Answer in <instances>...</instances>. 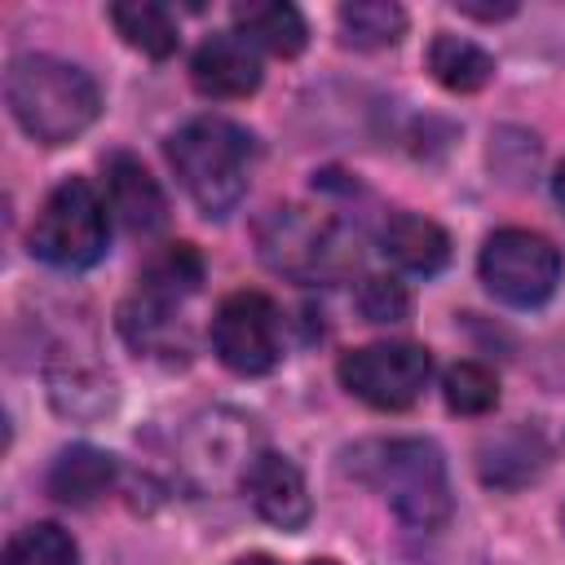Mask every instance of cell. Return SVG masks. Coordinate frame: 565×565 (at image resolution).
<instances>
[{
    "instance_id": "8",
    "label": "cell",
    "mask_w": 565,
    "mask_h": 565,
    "mask_svg": "<svg viewBox=\"0 0 565 565\" xmlns=\"http://www.w3.org/2000/svg\"><path fill=\"white\" fill-rule=\"evenodd\" d=\"M212 349L234 375H265L282 358L278 305L260 291H234L212 318Z\"/></svg>"
},
{
    "instance_id": "22",
    "label": "cell",
    "mask_w": 565,
    "mask_h": 565,
    "mask_svg": "<svg viewBox=\"0 0 565 565\" xmlns=\"http://www.w3.org/2000/svg\"><path fill=\"white\" fill-rule=\"evenodd\" d=\"M358 309L366 322H402L411 313V291L393 274H371L358 287Z\"/></svg>"
},
{
    "instance_id": "26",
    "label": "cell",
    "mask_w": 565,
    "mask_h": 565,
    "mask_svg": "<svg viewBox=\"0 0 565 565\" xmlns=\"http://www.w3.org/2000/svg\"><path fill=\"white\" fill-rule=\"evenodd\" d=\"M309 565H335V561H327V556H322V561H309Z\"/></svg>"
},
{
    "instance_id": "3",
    "label": "cell",
    "mask_w": 565,
    "mask_h": 565,
    "mask_svg": "<svg viewBox=\"0 0 565 565\" xmlns=\"http://www.w3.org/2000/svg\"><path fill=\"white\" fill-rule=\"evenodd\" d=\"M168 163L203 216H225L247 190L252 137L230 119H190L168 137Z\"/></svg>"
},
{
    "instance_id": "12",
    "label": "cell",
    "mask_w": 565,
    "mask_h": 565,
    "mask_svg": "<svg viewBox=\"0 0 565 565\" xmlns=\"http://www.w3.org/2000/svg\"><path fill=\"white\" fill-rule=\"evenodd\" d=\"M380 252L397 265V269H411V274H437L446 260H450V238L437 221L428 216H415V212H397L384 234H380Z\"/></svg>"
},
{
    "instance_id": "1",
    "label": "cell",
    "mask_w": 565,
    "mask_h": 565,
    "mask_svg": "<svg viewBox=\"0 0 565 565\" xmlns=\"http://www.w3.org/2000/svg\"><path fill=\"white\" fill-rule=\"evenodd\" d=\"M4 102L18 128L40 146H62L79 137L102 110V93L93 75L49 53H22L9 62Z\"/></svg>"
},
{
    "instance_id": "25",
    "label": "cell",
    "mask_w": 565,
    "mask_h": 565,
    "mask_svg": "<svg viewBox=\"0 0 565 565\" xmlns=\"http://www.w3.org/2000/svg\"><path fill=\"white\" fill-rule=\"evenodd\" d=\"M234 565H278L274 556H243V561H234Z\"/></svg>"
},
{
    "instance_id": "24",
    "label": "cell",
    "mask_w": 565,
    "mask_h": 565,
    "mask_svg": "<svg viewBox=\"0 0 565 565\" xmlns=\"http://www.w3.org/2000/svg\"><path fill=\"white\" fill-rule=\"evenodd\" d=\"M552 194H556V203L565 207V159H561V168H556V177H552Z\"/></svg>"
},
{
    "instance_id": "27",
    "label": "cell",
    "mask_w": 565,
    "mask_h": 565,
    "mask_svg": "<svg viewBox=\"0 0 565 565\" xmlns=\"http://www.w3.org/2000/svg\"><path fill=\"white\" fill-rule=\"evenodd\" d=\"M561 521H565V512H561Z\"/></svg>"
},
{
    "instance_id": "15",
    "label": "cell",
    "mask_w": 565,
    "mask_h": 565,
    "mask_svg": "<svg viewBox=\"0 0 565 565\" xmlns=\"http://www.w3.org/2000/svg\"><path fill=\"white\" fill-rule=\"evenodd\" d=\"M199 282H203V256L194 252V243H163V247L146 260L141 278H137V291L150 296V300L177 305V300L194 296Z\"/></svg>"
},
{
    "instance_id": "7",
    "label": "cell",
    "mask_w": 565,
    "mask_h": 565,
    "mask_svg": "<svg viewBox=\"0 0 565 565\" xmlns=\"http://www.w3.org/2000/svg\"><path fill=\"white\" fill-rule=\"evenodd\" d=\"M335 371H340V384L358 402H366L375 411H406L424 393V384L433 375V358L419 344L384 340V344L349 349Z\"/></svg>"
},
{
    "instance_id": "20",
    "label": "cell",
    "mask_w": 565,
    "mask_h": 565,
    "mask_svg": "<svg viewBox=\"0 0 565 565\" xmlns=\"http://www.w3.org/2000/svg\"><path fill=\"white\" fill-rule=\"evenodd\" d=\"M4 565H79V552L62 525L40 521V525H26L9 539Z\"/></svg>"
},
{
    "instance_id": "9",
    "label": "cell",
    "mask_w": 565,
    "mask_h": 565,
    "mask_svg": "<svg viewBox=\"0 0 565 565\" xmlns=\"http://www.w3.org/2000/svg\"><path fill=\"white\" fill-rule=\"evenodd\" d=\"M190 79L203 97L234 102V97H247V93L260 88V57L238 31H221V35H207L194 49Z\"/></svg>"
},
{
    "instance_id": "16",
    "label": "cell",
    "mask_w": 565,
    "mask_h": 565,
    "mask_svg": "<svg viewBox=\"0 0 565 565\" xmlns=\"http://www.w3.org/2000/svg\"><path fill=\"white\" fill-rule=\"evenodd\" d=\"M428 71H433V79H437L441 88H450V93H477V88L490 84L494 57H490L481 44L441 31V35H433V44H428Z\"/></svg>"
},
{
    "instance_id": "4",
    "label": "cell",
    "mask_w": 565,
    "mask_h": 565,
    "mask_svg": "<svg viewBox=\"0 0 565 565\" xmlns=\"http://www.w3.org/2000/svg\"><path fill=\"white\" fill-rule=\"evenodd\" d=\"M256 243L260 260L296 282H340L358 265V234L305 207H274L256 225Z\"/></svg>"
},
{
    "instance_id": "11",
    "label": "cell",
    "mask_w": 565,
    "mask_h": 565,
    "mask_svg": "<svg viewBox=\"0 0 565 565\" xmlns=\"http://www.w3.org/2000/svg\"><path fill=\"white\" fill-rule=\"evenodd\" d=\"M106 207L132 234H150L168 221V199H163L159 181L146 172L141 159H132L124 150H115L106 159Z\"/></svg>"
},
{
    "instance_id": "6",
    "label": "cell",
    "mask_w": 565,
    "mask_h": 565,
    "mask_svg": "<svg viewBox=\"0 0 565 565\" xmlns=\"http://www.w3.org/2000/svg\"><path fill=\"white\" fill-rule=\"evenodd\" d=\"M481 282L490 296L516 309H534L556 296L561 287V247L534 230H494L481 247Z\"/></svg>"
},
{
    "instance_id": "18",
    "label": "cell",
    "mask_w": 565,
    "mask_h": 565,
    "mask_svg": "<svg viewBox=\"0 0 565 565\" xmlns=\"http://www.w3.org/2000/svg\"><path fill=\"white\" fill-rule=\"evenodd\" d=\"M110 22L146 57L177 53V40H181L177 35V18L163 4H154V0H119V4H110Z\"/></svg>"
},
{
    "instance_id": "21",
    "label": "cell",
    "mask_w": 565,
    "mask_h": 565,
    "mask_svg": "<svg viewBox=\"0 0 565 565\" xmlns=\"http://www.w3.org/2000/svg\"><path fill=\"white\" fill-rule=\"evenodd\" d=\"M441 397H446V406L459 411V415H486V411H494V402H499V380H494V371L481 366V362H455V366L446 371V380H441Z\"/></svg>"
},
{
    "instance_id": "2",
    "label": "cell",
    "mask_w": 565,
    "mask_h": 565,
    "mask_svg": "<svg viewBox=\"0 0 565 565\" xmlns=\"http://www.w3.org/2000/svg\"><path fill=\"white\" fill-rule=\"evenodd\" d=\"M353 459V455H349ZM353 472L371 481L388 508L411 525V530H437L450 516V477L446 459L433 441L424 437H393V441H371L358 450Z\"/></svg>"
},
{
    "instance_id": "13",
    "label": "cell",
    "mask_w": 565,
    "mask_h": 565,
    "mask_svg": "<svg viewBox=\"0 0 565 565\" xmlns=\"http://www.w3.org/2000/svg\"><path fill=\"white\" fill-rule=\"evenodd\" d=\"M234 26H238V35L252 49H265L274 57H296L305 49V40H309L300 9L296 4H282V0H247V4H234Z\"/></svg>"
},
{
    "instance_id": "10",
    "label": "cell",
    "mask_w": 565,
    "mask_h": 565,
    "mask_svg": "<svg viewBox=\"0 0 565 565\" xmlns=\"http://www.w3.org/2000/svg\"><path fill=\"white\" fill-rule=\"evenodd\" d=\"M243 490H247L252 508L278 530H300L309 521V486L287 455L260 450L252 459V468L243 472Z\"/></svg>"
},
{
    "instance_id": "19",
    "label": "cell",
    "mask_w": 565,
    "mask_h": 565,
    "mask_svg": "<svg viewBox=\"0 0 565 565\" xmlns=\"http://www.w3.org/2000/svg\"><path fill=\"white\" fill-rule=\"evenodd\" d=\"M340 40L353 49H388L406 31V13L393 0H349L340 4Z\"/></svg>"
},
{
    "instance_id": "23",
    "label": "cell",
    "mask_w": 565,
    "mask_h": 565,
    "mask_svg": "<svg viewBox=\"0 0 565 565\" xmlns=\"http://www.w3.org/2000/svg\"><path fill=\"white\" fill-rule=\"evenodd\" d=\"M455 9L468 13V18H481V22H494V18L516 13V4H472V0H455Z\"/></svg>"
},
{
    "instance_id": "17",
    "label": "cell",
    "mask_w": 565,
    "mask_h": 565,
    "mask_svg": "<svg viewBox=\"0 0 565 565\" xmlns=\"http://www.w3.org/2000/svg\"><path fill=\"white\" fill-rule=\"evenodd\" d=\"M119 331L124 340L137 349V353H168V358H181L185 353V340H181V322L172 318V305L163 300H150V296H132L124 300L119 309Z\"/></svg>"
},
{
    "instance_id": "14",
    "label": "cell",
    "mask_w": 565,
    "mask_h": 565,
    "mask_svg": "<svg viewBox=\"0 0 565 565\" xmlns=\"http://www.w3.org/2000/svg\"><path fill=\"white\" fill-rule=\"evenodd\" d=\"M115 481V459L97 446H66L49 468V494L71 508H88Z\"/></svg>"
},
{
    "instance_id": "5",
    "label": "cell",
    "mask_w": 565,
    "mask_h": 565,
    "mask_svg": "<svg viewBox=\"0 0 565 565\" xmlns=\"http://www.w3.org/2000/svg\"><path fill=\"white\" fill-rule=\"evenodd\" d=\"M106 243H110V221L97 190L84 177H66L62 185H53V194L35 212L31 252L57 269H84L106 256Z\"/></svg>"
}]
</instances>
